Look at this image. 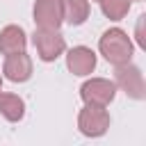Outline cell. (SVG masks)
<instances>
[{
    "mask_svg": "<svg viewBox=\"0 0 146 146\" xmlns=\"http://www.w3.org/2000/svg\"><path fill=\"white\" fill-rule=\"evenodd\" d=\"M98 48H100V55H103L110 64H114V66L125 64V62H130V57H132V41H130V36H128L121 27L107 30V32L100 36Z\"/></svg>",
    "mask_w": 146,
    "mask_h": 146,
    "instance_id": "obj_1",
    "label": "cell"
},
{
    "mask_svg": "<svg viewBox=\"0 0 146 146\" xmlns=\"http://www.w3.org/2000/svg\"><path fill=\"white\" fill-rule=\"evenodd\" d=\"M114 84L121 87V89H123L130 98H135V100L146 98L144 75H141V71H139L135 64H130V62L116 66V71H114Z\"/></svg>",
    "mask_w": 146,
    "mask_h": 146,
    "instance_id": "obj_2",
    "label": "cell"
},
{
    "mask_svg": "<svg viewBox=\"0 0 146 146\" xmlns=\"http://www.w3.org/2000/svg\"><path fill=\"white\" fill-rule=\"evenodd\" d=\"M80 96L84 100V105H98L105 107L114 100L116 96V84L105 80V78H91L80 87Z\"/></svg>",
    "mask_w": 146,
    "mask_h": 146,
    "instance_id": "obj_3",
    "label": "cell"
},
{
    "mask_svg": "<svg viewBox=\"0 0 146 146\" xmlns=\"http://www.w3.org/2000/svg\"><path fill=\"white\" fill-rule=\"evenodd\" d=\"M78 128L87 137H100V135H105L107 128H110V114H107V110L98 107V105H87L84 110H80Z\"/></svg>",
    "mask_w": 146,
    "mask_h": 146,
    "instance_id": "obj_4",
    "label": "cell"
},
{
    "mask_svg": "<svg viewBox=\"0 0 146 146\" xmlns=\"http://www.w3.org/2000/svg\"><path fill=\"white\" fill-rule=\"evenodd\" d=\"M34 46H36V52L43 62H55L66 50L64 36L57 30H43V27H39L34 32Z\"/></svg>",
    "mask_w": 146,
    "mask_h": 146,
    "instance_id": "obj_5",
    "label": "cell"
},
{
    "mask_svg": "<svg viewBox=\"0 0 146 146\" xmlns=\"http://www.w3.org/2000/svg\"><path fill=\"white\" fill-rule=\"evenodd\" d=\"M64 21L62 0H36L34 2V23L43 30H59Z\"/></svg>",
    "mask_w": 146,
    "mask_h": 146,
    "instance_id": "obj_6",
    "label": "cell"
},
{
    "mask_svg": "<svg viewBox=\"0 0 146 146\" xmlns=\"http://www.w3.org/2000/svg\"><path fill=\"white\" fill-rule=\"evenodd\" d=\"M2 71H5L7 80H11V82H25L32 75V59L25 55V50L11 52V55H7Z\"/></svg>",
    "mask_w": 146,
    "mask_h": 146,
    "instance_id": "obj_7",
    "label": "cell"
},
{
    "mask_svg": "<svg viewBox=\"0 0 146 146\" xmlns=\"http://www.w3.org/2000/svg\"><path fill=\"white\" fill-rule=\"evenodd\" d=\"M66 66L71 73L75 75H89L94 68H96V55L91 48L87 46H75L68 50L66 55Z\"/></svg>",
    "mask_w": 146,
    "mask_h": 146,
    "instance_id": "obj_8",
    "label": "cell"
},
{
    "mask_svg": "<svg viewBox=\"0 0 146 146\" xmlns=\"http://www.w3.org/2000/svg\"><path fill=\"white\" fill-rule=\"evenodd\" d=\"M25 43H27V39H25L23 27H18V25H7V27L0 30V52H2V55L21 52V50H25Z\"/></svg>",
    "mask_w": 146,
    "mask_h": 146,
    "instance_id": "obj_9",
    "label": "cell"
},
{
    "mask_svg": "<svg viewBox=\"0 0 146 146\" xmlns=\"http://www.w3.org/2000/svg\"><path fill=\"white\" fill-rule=\"evenodd\" d=\"M62 9L68 25H82L89 16V0H62Z\"/></svg>",
    "mask_w": 146,
    "mask_h": 146,
    "instance_id": "obj_10",
    "label": "cell"
},
{
    "mask_svg": "<svg viewBox=\"0 0 146 146\" xmlns=\"http://www.w3.org/2000/svg\"><path fill=\"white\" fill-rule=\"evenodd\" d=\"M0 114L7 121H21L25 114V103L14 94H0Z\"/></svg>",
    "mask_w": 146,
    "mask_h": 146,
    "instance_id": "obj_11",
    "label": "cell"
},
{
    "mask_svg": "<svg viewBox=\"0 0 146 146\" xmlns=\"http://www.w3.org/2000/svg\"><path fill=\"white\" fill-rule=\"evenodd\" d=\"M98 2H100L103 14L112 21H121L130 9V0H98Z\"/></svg>",
    "mask_w": 146,
    "mask_h": 146,
    "instance_id": "obj_12",
    "label": "cell"
},
{
    "mask_svg": "<svg viewBox=\"0 0 146 146\" xmlns=\"http://www.w3.org/2000/svg\"><path fill=\"white\" fill-rule=\"evenodd\" d=\"M144 21H146V16L141 14V16H139V21H137V43H139L141 48H146V36H144Z\"/></svg>",
    "mask_w": 146,
    "mask_h": 146,
    "instance_id": "obj_13",
    "label": "cell"
},
{
    "mask_svg": "<svg viewBox=\"0 0 146 146\" xmlns=\"http://www.w3.org/2000/svg\"><path fill=\"white\" fill-rule=\"evenodd\" d=\"M0 89H2V78H0Z\"/></svg>",
    "mask_w": 146,
    "mask_h": 146,
    "instance_id": "obj_14",
    "label": "cell"
}]
</instances>
